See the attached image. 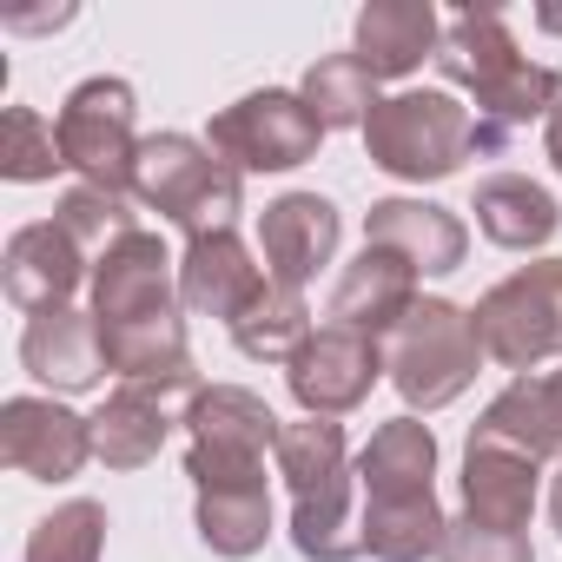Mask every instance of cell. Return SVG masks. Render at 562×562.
Instances as JSON below:
<instances>
[{
  "mask_svg": "<svg viewBox=\"0 0 562 562\" xmlns=\"http://www.w3.org/2000/svg\"><path fill=\"white\" fill-rule=\"evenodd\" d=\"M100 555H106V503L93 496L54 503L27 536V562H100Z\"/></svg>",
  "mask_w": 562,
  "mask_h": 562,
  "instance_id": "29",
  "label": "cell"
},
{
  "mask_svg": "<svg viewBox=\"0 0 562 562\" xmlns=\"http://www.w3.org/2000/svg\"><path fill=\"white\" fill-rule=\"evenodd\" d=\"M265 258L238 238V232H218V238H192L179 251V305L192 318H218L225 331L265 299Z\"/></svg>",
  "mask_w": 562,
  "mask_h": 562,
  "instance_id": "14",
  "label": "cell"
},
{
  "mask_svg": "<svg viewBox=\"0 0 562 562\" xmlns=\"http://www.w3.org/2000/svg\"><path fill=\"white\" fill-rule=\"evenodd\" d=\"M338 238H345V212L325 192H278L258 212L265 278H271V285H285V292H305L312 285V278L338 258Z\"/></svg>",
  "mask_w": 562,
  "mask_h": 562,
  "instance_id": "13",
  "label": "cell"
},
{
  "mask_svg": "<svg viewBox=\"0 0 562 562\" xmlns=\"http://www.w3.org/2000/svg\"><path fill=\"white\" fill-rule=\"evenodd\" d=\"M443 47V21L424 0H371L351 27V54L371 67V80H411L424 60H437Z\"/></svg>",
  "mask_w": 562,
  "mask_h": 562,
  "instance_id": "20",
  "label": "cell"
},
{
  "mask_svg": "<svg viewBox=\"0 0 562 562\" xmlns=\"http://www.w3.org/2000/svg\"><path fill=\"white\" fill-rule=\"evenodd\" d=\"M470 437H490V443H503V450H522V457H536V463H562V443H555V424H549V404H542V378H509L490 404H483V417H476V430Z\"/></svg>",
  "mask_w": 562,
  "mask_h": 562,
  "instance_id": "27",
  "label": "cell"
},
{
  "mask_svg": "<svg viewBox=\"0 0 562 562\" xmlns=\"http://www.w3.org/2000/svg\"><path fill=\"white\" fill-rule=\"evenodd\" d=\"M476 318V338H483V358L516 371V378H536V364L562 358V258H536V265H516L509 278L470 305Z\"/></svg>",
  "mask_w": 562,
  "mask_h": 562,
  "instance_id": "6",
  "label": "cell"
},
{
  "mask_svg": "<svg viewBox=\"0 0 562 562\" xmlns=\"http://www.w3.org/2000/svg\"><path fill=\"white\" fill-rule=\"evenodd\" d=\"M450 536V516L430 496H378L364 503V555L371 562H437Z\"/></svg>",
  "mask_w": 562,
  "mask_h": 562,
  "instance_id": "23",
  "label": "cell"
},
{
  "mask_svg": "<svg viewBox=\"0 0 562 562\" xmlns=\"http://www.w3.org/2000/svg\"><path fill=\"white\" fill-rule=\"evenodd\" d=\"M542 146H549V166H555V179H562V106L549 113V126H542Z\"/></svg>",
  "mask_w": 562,
  "mask_h": 562,
  "instance_id": "34",
  "label": "cell"
},
{
  "mask_svg": "<svg viewBox=\"0 0 562 562\" xmlns=\"http://www.w3.org/2000/svg\"><path fill=\"white\" fill-rule=\"evenodd\" d=\"M437 490V437L424 417H391L371 430V443L358 450V496H430Z\"/></svg>",
  "mask_w": 562,
  "mask_h": 562,
  "instance_id": "22",
  "label": "cell"
},
{
  "mask_svg": "<svg viewBox=\"0 0 562 562\" xmlns=\"http://www.w3.org/2000/svg\"><path fill=\"white\" fill-rule=\"evenodd\" d=\"M54 218L80 238V251H87L93 265H100V251H113L126 232H139V218L126 212V199H120V192H100V186H74V192H60Z\"/></svg>",
  "mask_w": 562,
  "mask_h": 562,
  "instance_id": "31",
  "label": "cell"
},
{
  "mask_svg": "<svg viewBox=\"0 0 562 562\" xmlns=\"http://www.w3.org/2000/svg\"><path fill=\"white\" fill-rule=\"evenodd\" d=\"M549 522H555V536H562V463H555V476H549Z\"/></svg>",
  "mask_w": 562,
  "mask_h": 562,
  "instance_id": "35",
  "label": "cell"
},
{
  "mask_svg": "<svg viewBox=\"0 0 562 562\" xmlns=\"http://www.w3.org/2000/svg\"><path fill=\"white\" fill-rule=\"evenodd\" d=\"M67 172H80V186L100 192H133V159H139V93L120 74H93L67 93V106L54 113Z\"/></svg>",
  "mask_w": 562,
  "mask_h": 562,
  "instance_id": "7",
  "label": "cell"
},
{
  "mask_svg": "<svg viewBox=\"0 0 562 562\" xmlns=\"http://www.w3.org/2000/svg\"><path fill=\"white\" fill-rule=\"evenodd\" d=\"M378 378H384V345L338 325H318L312 345L285 364V391L299 397L305 417H351L358 404H371Z\"/></svg>",
  "mask_w": 562,
  "mask_h": 562,
  "instance_id": "10",
  "label": "cell"
},
{
  "mask_svg": "<svg viewBox=\"0 0 562 562\" xmlns=\"http://www.w3.org/2000/svg\"><path fill=\"white\" fill-rule=\"evenodd\" d=\"M364 153L384 179L404 186H437L450 172H463V159L476 153V113L443 93V87H404L384 93L371 126H364Z\"/></svg>",
  "mask_w": 562,
  "mask_h": 562,
  "instance_id": "3",
  "label": "cell"
},
{
  "mask_svg": "<svg viewBox=\"0 0 562 562\" xmlns=\"http://www.w3.org/2000/svg\"><path fill=\"white\" fill-rule=\"evenodd\" d=\"M299 100L312 106V120L325 133H364L384 93H378V80L358 54H318L299 80Z\"/></svg>",
  "mask_w": 562,
  "mask_h": 562,
  "instance_id": "25",
  "label": "cell"
},
{
  "mask_svg": "<svg viewBox=\"0 0 562 562\" xmlns=\"http://www.w3.org/2000/svg\"><path fill=\"white\" fill-rule=\"evenodd\" d=\"M437 562H536V549H529L522 529H490L476 516H450V536H443Z\"/></svg>",
  "mask_w": 562,
  "mask_h": 562,
  "instance_id": "32",
  "label": "cell"
},
{
  "mask_svg": "<svg viewBox=\"0 0 562 562\" xmlns=\"http://www.w3.org/2000/svg\"><path fill=\"white\" fill-rule=\"evenodd\" d=\"M483 364H490V358H483L476 318H470L463 305H450V299H417L411 318L384 338V378L397 384V397H404L411 417H417V411L430 417V411L457 404V397L476 384Z\"/></svg>",
  "mask_w": 562,
  "mask_h": 562,
  "instance_id": "4",
  "label": "cell"
},
{
  "mask_svg": "<svg viewBox=\"0 0 562 562\" xmlns=\"http://www.w3.org/2000/svg\"><path fill=\"white\" fill-rule=\"evenodd\" d=\"M312 305L305 292H285V285H265V299L232 325V345L251 358V364H292L305 345H312Z\"/></svg>",
  "mask_w": 562,
  "mask_h": 562,
  "instance_id": "28",
  "label": "cell"
},
{
  "mask_svg": "<svg viewBox=\"0 0 562 562\" xmlns=\"http://www.w3.org/2000/svg\"><path fill=\"white\" fill-rule=\"evenodd\" d=\"M192 529L212 555L225 562H251L271 542V490L265 483H238V490H199L192 503Z\"/></svg>",
  "mask_w": 562,
  "mask_h": 562,
  "instance_id": "24",
  "label": "cell"
},
{
  "mask_svg": "<svg viewBox=\"0 0 562 562\" xmlns=\"http://www.w3.org/2000/svg\"><path fill=\"white\" fill-rule=\"evenodd\" d=\"M278 411L245 384H205L186 404V476L192 490L265 483V457L278 450Z\"/></svg>",
  "mask_w": 562,
  "mask_h": 562,
  "instance_id": "5",
  "label": "cell"
},
{
  "mask_svg": "<svg viewBox=\"0 0 562 562\" xmlns=\"http://www.w3.org/2000/svg\"><path fill=\"white\" fill-rule=\"evenodd\" d=\"M0 457L27 483H74L93 463V417L60 397H8L0 404Z\"/></svg>",
  "mask_w": 562,
  "mask_h": 562,
  "instance_id": "9",
  "label": "cell"
},
{
  "mask_svg": "<svg viewBox=\"0 0 562 562\" xmlns=\"http://www.w3.org/2000/svg\"><path fill=\"white\" fill-rule=\"evenodd\" d=\"M457 483H463V516H476L490 529H522L529 536V516H536V496H542V463L536 457L503 450L490 437H470Z\"/></svg>",
  "mask_w": 562,
  "mask_h": 562,
  "instance_id": "19",
  "label": "cell"
},
{
  "mask_svg": "<svg viewBox=\"0 0 562 562\" xmlns=\"http://www.w3.org/2000/svg\"><path fill=\"white\" fill-rule=\"evenodd\" d=\"M437 74L476 100V153H503L509 133L536 120L549 126V113L562 106V74L549 60H529L496 8H463L443 27Z\"/></svg>",
  "mask_w": 562,
  "mask_h": 562,
  "instance_id": "1",
  "label": "cell"
},
{
  "mask_svg": "<svg viewBox=\"0 0 562 562\" xmlns=\"http://www.w3.org/2000/svg\"><path fill=\"white\" fill-rule=\"evenodd\" d=\"M205 146L232 172H299L305 159H318L325 126L312 120L299 87H258V93H245V100L212 113Z\"/></svg>",
  "mask_w": 562,
  "mask_h": 562,
  "instance_id": "8",
  "label": "cell"
},
{
  "mask_svg": "<svg viewBox=\"0 0 562 562\" xmlns=\"http://www.w3.org/2000/svg\"><path fill=\"white\" fill-rule=\"evenodd\" d=\"M54 172H67V153H60L54 120H41L34 106H8V120H0V179L41 186Z\"/></svg>",
  "mask_w": 562,
  "mask_h": 562,
  "instance_id": "30",
  "label": "cell"
},
{
  "mask_svg": "<svg viewBox=\"0 0 562 562\" xmlns=\"http://www.w3.org/2000/svg\"><path fill=\"white\" fill-rule=\"evenodd\" d=\"M364 245H378V251H397L417 278H450L463 258H470V232H463V218L450 212V205H437V199H378L371 212H364Z\"/></svg>",
  "mask_w": 562,
  "mask_h": 562,
  "instance_id": "16",
  "label": "cell"
},
{
  "mask_svg": "<svg viewBox=\"0 0 562 562\" xmlns=\"http://www.w3.org/2000/svg\"><path fill=\"white\" fill-rule=\"evenodd\" d=\"M271 463H278V476H285V490H292V496L325 490V483H338V476H351V470H358V457H351V443H345V424H338V417H299V424H285V430H278Z\"/></svg>",
  "mask_w": 562,
  "mask_h": 562,
  "instance_id": "26",
  "label": "cell"
},
{
  "mask_svg": "<svg viewBox=\"0 0 562 562\" xmlns=\"http://www.w3.org/2000/svg\"><path fill=\"white\" fill-rule=\"evenodd\" d=\"M146 212H159L172 232L192 238H218V232H238V212H245V172H232L205 139L192 133H146L139 139V159H133V192Z\"/></svg>",
  "mask_w": 562,
  "mask_h": 562,
  "instance_id": "2",
  "label": "cell"
},
{
  "mask_svg": "<svg viewBox=\"0 0 562 562\" xmlns=\"http://www.w3.org/2000/svg\"><path fill=\"white\" fill-rule=\"evenodd\" d=\"M87 312H93V325H126V318L179 312V258L166 251L159 232L139 225L113 251H100L93 285H87Z\"/></svg>",
  "mask_w": 562,
  "mask_h": 562,
  "instance_id": "12",
  "label": "cell"
},
{
  "mask_svg": "<svg viewBox=\"0 0 562 562\" xmlns=\"http://www.w3.org/2000/svg\"><path fill=\"white\" fill-rule=\"evenodd\" d=\"M542 404H549V424H555V443H562V371H542Z\"/></svg>",
  "mask_w": 562,
  "mask_h": 562,
  "instance_id": "33",
  "label": "cell"
},
{
  "mask_svg": "<svg viewBox=\"0 0 562 562\" xmlns=\"http://www.w3.org/2000/svg\"><path fill=\"white\" fill-rule=\"evenodd\" d=\"M424 292H417V271L397 258V251H378V245H364L345 271H338V285H331V305H325V325H338V331H358V338H391L404 318H411V305H417Z\"/></svg>",
  "mask_w": 562,
  "mask_h": 562,
  "instance_id": "15",
  "label": "cell"
},
{
  "mask_svg": "<svg viewBox=\"0 0 562 562\" xmlns=\"http://www.w3.org/2000/svg\"><path fill=\"white\" fill-rule=\"evenodd\" d=\"M21 364L34 384H47L54 397H87L106 384V351H100V325L93 312L67 305V312H41L21 331Z\"/></svg>",
  "mask_w": 562,
  "mask_h": 562,
  "instance_id": "18",
  "label": "cell"
},
{
  "mask_svg": "<svg viewBox=\"0 0 562 562\" xmlns=\"http://www.w3.org/2000/svg\"><path fill=\"white\" fill-rule=\"evenodd\" d=\"M476 212V232L503 251H542L555 232H562V205L549 186H536L529 172H490L470 199Z\"/></svg>",
  "mask_w": 562,
  "mask_h": 562,
  "instance_id": "21",
  "label": "cell"
},
{
  "mask_svg": "<svg viewBox=\"0 0 562 562\" xmlns=\"http://www.w3.org/2000/svg\"><path fill=\"white\" fill-rule=\"evenodd\" d=\"M186 404L192 397H172V391H153V384H113L106 404L93 411V457L106 470H146V463H159L166 437L186 424Z\"/></svg>",
  "mask_w": 562,
  "mask_h": 562,
  "instance_id": "17",
  "label": "cell"
},
{
  "mask_svg": "<svg viewBox=\"0 0 562 562\" xmlns=\"http://www.w3.org/2000/svg\"><path fill=\"white\" fill-rule=\"evenodd\" d=\"M80 285H93V258L80 251V238L60 218H34L8 238L0 251V292H8L27 318L41 312H67L80 299Z\"/></svg>",
  "mask_w": 562,
  "mask_h": 562,
  "instance_id": "11",
  "label": "cell"
}]
</instances>
